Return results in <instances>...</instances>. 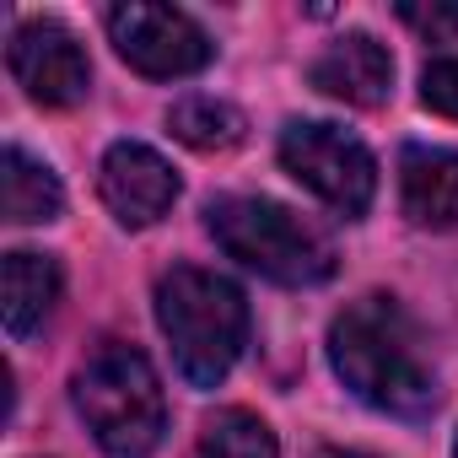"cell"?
<instances>
[{
	"mask_svg": "<svg viewBox=\"0 0 458 458\" xmlns=\"http://www.w3.org/2000/svg\"><path fill=\"white\" fill-rule=\"evenodd\" d=\"M329 367L361 404L394 420H426L437 410V372L420 351V329L388 292H367L335 313Z\"/></svg>",
	"mask_w": 458,
	"mask_h": 458,
	"instance_id": "obj_1",
	"label": "cell"
},
{
	"mask_svg": "<svg viewBox=\"0 0 458 458\" xmlns=\"http://www.w3.org/2000/svg\"><path fill=\"white\" fill-rule=\"evenodd\" d=\"M157 324L173 345L183 383L216 388L249 345V297L238 281H226L216 270L173 265L157 281Z\"/></svg>",
	"mask_w": 458,
	"mask_h": 458,
	"instance_id": "obj_2",
	"label": "cell"
},
{
	"mask_svg": "<svg viewBox=\"0 0 458 458\" xmlns=\"http://www.w3.org/2000/svg\"><path fill=\"white\" fill-rule=\"evenodd\" d=\"M71 399L108 458H146V453H157V442L167 431V399H162L157 367L146 361V351H135L124 340H103L76 367Z\"/></svg>",
	"mask_w": 458,
	"mask_h": 458,
	"instance_id": "obj_3",
	"label": "cell"
},
{
	"mask_svg": "<svg viewBox=\"0 0 458 458\" xmlns=\"http://www.w3.org/2000/svg\"><path fill=\"white\" fill-rule=\"evenodd\" d=\"M205 226L226 259L276 281V286H324L335 276V249L318 226L265 194H221L205 205Z\"/></svg>",
	"mask_w": 458,
	"mask_h": 458,
	"instance_id": "obj_4",
	"label": "cell"
},
{
	"mask_svg": "<svg viewBox=\"0 0 458 458\" xmlns=\"http://www.w3.org/2000/svg\"><path fill=\"white\" fill-rule=\"evenodd\" d=\"M276 151H281V167L302 189H313L329 210H340L345 221L367 216V205L377 194V162L351 130L324 124V119H292L281 130Z\"/></svg>",
	"mask_w": 458,
	"mask_h": 458,
	"instance_id": "obj_5",
	"label": "cell"
},
{
	"mask_svg": "<svg viewBox=\"0 0 458 458\" xmlns=\"http://www.w3.org/2000/svg\"><path fill=\"white\" fill-rule=\"evenodd\" d=\"M108 38L119 49V60L151 81H183L199 76L216 55V44L205 38V28L178 12V6H151V0H124L108 12Z\"/></svg>",
	"mask_w": 458,
	"mask_h": 458,
	"instance_id": "obj_6",
	"label": "cell"
},
{
	"mask_svg": "<svg viewBox=\"0 0 458 458\" xmlns=\"http://www.w3.org/2000/svg\"><path fill=\"white\" fill-rule=\"evenodd\" d=\"M6 60H12L17 87H22L33 103H44V108H71V103H81L87 87H92V65H87L76 33L60 28L55 17L22 22V28L12 33Z\"/></svg>",
	"mask_w": 458,
	"mask_h": 458,
	"instance_id": "obj_7",
	"label": "cell"
},
{
	"mask_svg": "<svg viewBox=\"0 0 458 458\" xmlns=\"http://www.w3.org/2000/svg\"><path fill=\"white\" fill-rule=\"evenodd\" d=\"M98 194H103V205L114 210L119 226H151L173 210L178 173L146 140H114L103 151V167H98Z\"/></svg>",
	"mask_w": 458,
	"mask_h": 458,
	"instance_id": "obj_8",
	"label": "cell"
},
{
	"mask_svg": "<svg viewBox=\"0 0 458 458\" xmlns=\"http://www.w3.org/2000/svg\"><path fill=\"white\" fill-rule=\"evenodd\" d=\"M308 81H313L324 98H335V103L377 108V103H388V92H394V55H388L372 33H345V38H335V44L313 60Z\"/></svg>",
	"mask_w": 458,
	"mask_h": 458,
	"instance_id": "obj_9",
	"label": "cell"
},
{
	"mask_svg": "<svg viewBox=\"0 0 458 458\" xmlns=\"http://www.w3.org/2000/svg\"><path fill=\"white\" fill-rule=\"evenodd\" d=\"M399 205L415 226H431V233L458 226V151L404 146L399 151Z\"/></svg>",
	"mask_w": 458,
	"mask_h": 458,
	"instance_id": "obj_10",
	"label": "cell"
},
{
	"mask_svg": "<svg viewBox=\"0 0 458 458\" xmlns=\"http://www.w3.org/2000/svg\"><path fill=\"white\" fill-rule=\"evenodd\" d=\"M60 286H65V276L49 254H28V249L6 254V265H0V297H6L0 302V318H6V335L28 340L55 313Z\"/></svg>",
	"mask_w": 458,
	"mask_h": 458,
	"instance_id": "obj_11",
	"label": "cell"
},
{
	"mask_svg": "<svg viewBox=\"0 0 458 458\" xmlns=\"http://www.w3.org/2000/svg\"><path fill=\"white\" fill-rule=\"evenodd\" d=\"M0 210H6V221H17V226L55 221L65 210V189H60L55 167L28 157L22 146H6L0 151Z\"/></svg>",
	"mask_w": 458,
	"mask_h": 458,
	"instance_id": "obj_12",
	"label": "cell"
},
{
	"mask_svg": "<svg viewBox=\"0 0 458 458\" xmlns=\"http://www.w3.org/2000/svg\"><path fill=\"white\" fill-rule=\"evenodd\" d=\"M167 130L194 146V151H233L243 146L249 135V119L233 108V103H221V98H205V92H189L167 108Z\"/></svg>",
	"mask_w": 458,
	"mask_h": 458,
	"instance_id": "obj_13",
	"label": "cell"
},
{
	"mask_svg": "<svg viewBox=\"0 0 458 458\" xmlns=\"http://www.w3.org/2000/svg\"><path fill=\"white\" fill-rule=\"evenodd\" d=\"M199 458H281L276 431L254 410H216L199 431Z\"/></svg>",
	"mask_w": 458,
	"mask_h": 458,
	"instance_id": "obj_14",
	"label": "cell"
},
{
	"mask_svg": "<svg viewBox=\"0 0 458 458\" xmlns=\"http://www.w3.org/2000/svg\"><path fill=\"white\" fill-rule=\"evenodd\" d=\"M420 103L442 119H458V60H431L420 71Z\"/></svg>",
	"mask_w": 458,
	"mask_h": 458,
	"instance_id": "obj_15",
	"label": "cell"
},
{
	"mask_svg": "<svg viewBox=\"0 0 458 458\" xmlns=\"http://www.w3.org/2000/svg\"><path fill=\"white\" fill-rule=\"evenodd\" d=\"M399 22L415 28V33L431 38V44H453V38H458V6H415V0H404V6H399Z\"/></svg>",
	"mask_w": 458,
	"mask_h": 458,
	"instance_id": "obj_16",
	"label": "cell"
},
{
	"mask_svg": "<svg viewBox=\"0 0 458 458\" xmlns=\"http://www.w3.org/2000/svg\"><path fill=\"white\" fill-rule=\"evenodd\" d=\"M318 458H367V453H340V447H324Z\"/></svg>",
	"mask_w": 458,
	"mask_h": 458,
	"instance_id": "obj_17",
	"label": "cell"
},
{
	"mask_svg": "<svg viewBox=\"0 0 458 458\" xmlns=\"http://www.w3.org/2000/svg\"><path fill=\"white\" fill-rule=\"evenodd\" d=\"M453 458H458V437H453Z\"/></svg>",
	"mask_w": 458,
	"mask_h": 458,
	"instance_id": "obj_18",
	"label": "cell"
}]
</instances>
